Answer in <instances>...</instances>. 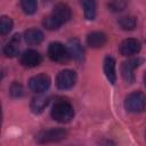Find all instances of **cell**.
Masks as SVG:
<instances>
[{
  "mask_svg": "<svg viewBox=\"0 0 146 146\" xmlns=\"http://www.w3.org/2000/svg\"><path fill=\"white\" fill-rule=\"evenodd\" d=\"M128 1L127 0H111L108 3V8L110 10L114 11V13H119L122 11L123 9H125Z\"/></svg>",
  "mask_w": 146,
  "mask_h": 146,
  "instance_id": "7402d4cb",
  "label": "cell"
},
{
  "mask_svg": "<svg viewBox=\"0 0 146 146\" xmlns=\"http://www.w3.org/2000/svg\"><path fill=\"white\" fill-rule=\"evenodd\" d=\"M13 25H14V24H13V21H11L10 17H8V16H2V17H1V21H0V33H1L2 35L8 34V33L11 31Z\"/></svg>",
  "mask_w": 146,
  "mask_h": 146,
  "instance_id": "44dd1931",
  "label": "cell"
},
{
  "mask_svg": "<svg viewBox=\"0 0 146 146\" xmlns=\"http://www.w3.org/2000/svg\"><path fill=\"white\" fill-rule=\"evenodd\" d=\"M104 73L106 79L114 84L116 82V72H115V59L111 56L105 57L104 59Z\"/></svg>",
  "mask_w": 146,
  "mask_h": 146,
  "instance_id": "5bb4252c",
  "label": "cell"
},
{
  "mask_svg": "<svg viewBox=\"0 0 146 146\" xmlns=\"http://www.w3.org/2000/svg\"><path fill=\"white\" fill-rule=\"evenodd\" d=\"M19 40H21V35L19 34H15L9 42L6 43V46L3 47V54L6 57L13 58L15 56L18 55L19 51Z\"/></svg>",
  "mask_w": 146,
  "mask_h": 146,
  "instance_id": "8fae6325",
  "label": "cell"
},
{
  "mask_svg": "<svg viewBox=\"0 0 146 146\" xmlns=\"http://www.w3.org/2000/svg\"><path fill=\"white\" fill-rule=\"evenodd\" d=\"M67 48H68V51L71 54V56L76 60V62H82L83 60V48L80 43V41L74 38V39H71L68 40V43H67Z\"/></svg>",
  "mask_w": 146,
  "mask_h": 146,
  "instance_id": "4fadbf2b",
  "label": "cell"
},
{
  "mask_svg": "<svg viewBox=\"0 0 146 146\" xmlns=\"http://www.w3.org/2000/svg\"><path fill=\"white\" fill-rule=\"evenodd\" d=\"M24 36L29 44H39L43 40V33L38 29H30L25 31Z\"/></svg>",
  "mask_w": 146,
  "mask_h": 146,
  "instance_id": "2e32d148",
  "label": "cell"
},
{
  "mask_svg": "<svg viewBox=\"0 0 146 146\" xmlns=\"http://www.w3.org/2000/svg\"><path fill=\"white\" fill-rule=\"evenodd\" d=\"M51 15L60 24H64L71 18V9L66 3H57L52 9Z\"/></svg>",
  "mask_w": 146,
  "mask_h": 146,
  "instance_id": "30bf717a",
  "label": "cell"
},
{
  "mask_svg": "<svg viewBox=\"0 0 146 146\" xmlns=\"http://www.w3.org/2000/svg\"><path fill=\"white\" fill-rule=\"evenodd\" d=\"M119 25L121 26L122 30H125V31H131L136 27L137 25V19L132 16H123L121 17L119 21H117Z\"/></svg>",
  "mask_w": 146,
  "mask_h": 146,
  "instance_id": "ac0fdd59",
  "label": "cell"
},
{
  "mask_svg": "<svg viewBox=\"0 0 146 146\" xmlns=\"http://www.w3.org/2000/svg\"><path fill=\"white\" fill-rule=\"evenodd\" d=\"M42 60L41 55L33 49H29L23 52L21 56V64L25 67H35L38 66Z\"/></svg>",
  "mask_w": 146,
  "mask_h": 146,
  "instance_id": "9c48e42d",
  "label": "cell"
},
{
  "mask_svg": "<svg viewBox=\"0 0 146 146\" xmlns=\"http://www.w3.org/2000/svg\"><path fill=\"white\" fill-rule=\"evenodd\" d=\"M143 63H144V58H140V57L130 58V59L122 63V65H121V75H122L123 80L127 83H133L135 82V73L133 72Z\"/></svg>",
  "mask_w": 146,
  "mask_h": 146,
  "instance_id": "277c9868",
  "label": "cell"
},
{
  "mask_svg": "<svg viewBox=\"0 0 146 146\" xmlns=\"http://www.w3.org/2000/svg\"><path fill=\"white\" fill-rule=\"evenodd\" d=\"M50 114L55 121H57L59 123H67L73 119L74 110H73V106L68 102L59 100V102L55 103Z\"/></svg>",
  "mask_w": 146,
  "mask_h": 146,
  "instance_id": "6da1fadb",
  "label": "cell"
},
{
  "mask_svg": "<svg viewBox=\"0 0 146 146\" xmlns=\"http://www.w3.org/2000/svg\"><path fill=\"white\" fill-rule=\"evenodd\" d=\"M140 48H141V44L137 39L129 38L121 42L120 52L123 56H132V55L138 54L140 51Z\"/></svg>",
  "mask_w": 146,
  "mask_h": 146,
  "instance_id": "ba28073f",
  "label": "cell"
},
{
  "mask_svg": "<svg viewBox=\"0 0 146 146\" xmlns=\"http://www.w3.org/2000/svg\"><path fill=\"white\" fill-rule=\"evenodd\" d=\"M66 137V131L60 128H52V129H47L40 131L36 136L35 139L38 143L44 144V143H52V141H59Z\"/></svg>",
  "mask_w": 146,
  "mask_h": 146,
  "instance_id": "5b68a950",
  "label": "cell"
},
{
  "mask_svg": "<svg viewBox=\"0 0 146 146\" xmlns=\"http://www.w3.org/2000/svg\"><path fill=\"white\" fill-rule=\"evenodd\" d=\"M48 103H49V97L40 94L39 96L32 98L31 104H30V110H31V112L34 113V114H40V113H42L43 110L47 107Z\"/></svg>",
  "mask_w": 146,
  "mask_h": 146,
  "instance_id": "7c38bea8",
  "label": "cell"
},
{
  "mask_svg": "<svg viewBox=\"0 0 146 146\" xmlns=\"http://www.w3.org/2000/svg\"><path fill=\"white\" fill-rule=\"evenodd\" d=\"M48 56L52 62L56 63H67L71 58V54L68 51V48H66L60 42H51L48 47Z\"/></svg>",
  "mask_w": 146,
  "mask_h": 146,
  "instance_id": "3957f363",
  "label": "cell"
},
{
  "mask_svg": "<svg viewBox=\"0 0 146 146\" xmlns=\"http://www.w3.org/2000/svg\"><path fill=\"white\" fill-rule=\"evenodd\" d=\"M82 7H83V11H84V17L89 21H92L96 17V9H97V5L95 0H81Z\"/></svg>",
  "mask_w": 146,
  "mask_h": 146,
  "instance_id": "e0dca14e",
  "label": "cell"
},
{
  "mask_svg": "<svg viewBox=\"0 0 146 146\" xmlns=\"http://www.w3.org/2000/svg\"><path fill=\"white\" fill-rule=\"evenodd\" d=\"M124 107L128 112L140 113L146 108V96L141 91H133L124 99Z\"/></svg>",
  "mask_w": 146,
  "mask_h": 146,
  "instance_id": "7a4b0ae2",
  "label": "cell"
},
{
  "mask_svg": "<svg viewBox=\"0 0 146 146\" xmlns=\"http://www.w3.org/2000/svg\"><path fill=\"white\" fill-rule=\"evenodd\" d=\"M30 89L35 94H43L50 87V78L46 74H38L30 79Z\"/></svg>",
  "mask_w": 146,
  "mask_h": 146,
  "instance_id": "52a82bcc",
  "label": "cell"
},
{
  "mask_svg": "<svg viewBox=\"0 0 146 146\" xmlns=\"http://www.w3.org/2000/svg\"><path fill=\"white\" fill-rule=\"evenodd\" d=\"M23 91H24V90H23V87H22V84L18 83V82H14V83L10 86V89H9V92H10L11 97H14V98L22 97L23 94H24Z\"/></svg>",
  "mask_w": 146,
  "mask_h": 146,
  "instance_id": "603a6c76",
  "label": "cell"
},
{
  "mask_svg": "<svg viewBox=\"0 0 146 146\" xmlns=\"http://www.w3.org/2000/svg\"><path fill=\"white\" fill-rule=\"evenodd\" d=\"M21 7L25 14L32 15L36 11L38 1L36 0H21Z\"/></svg>",
  "mask_w": 146,
  "mask_h": 146,
  "instance_id": "d6986e66",
  "label": "cell"
},
{
  "mask_svg": "<svg viewBox=\"0 0 146 146\" xmlns=\"http://www.w3.org/2000/svg\"><path fill=\"white\" fill-rule=\"evenodd\" d=\"M106 43V35L103 32L95 31L88 34L87 36V44L91 48H100Z\"/></svg>",
  "mask_w": 146,
  "mask_h": 146,
  "instance_id": "9a60e30c",
  "label": "cell"
},
{
  "mask_svg": "<svg viewBox=\"0 0 146 146\" xmlns=\"http://www.w3.org/2000/svg\"><path fill=\"white\" fill-rule=\"evenodd\" d=\"M76 82V74L72 70L60 71L56 78V86L60 90L71 89Z\"/></svg>",
  "mask_w": 146,
  "mask_h": 146,
  "instance_id": "8992f818",
  "label": "cell"
},
{
  "mask_svg": "<svg viewBox=\"0 0 146 146\" xmlns=\"http://www.w3.org/2000/svg\"><path fill=\"white\" fill-rule=\"evenodd\" d=\"M144 83H145V86H146V74H145V76H144Z\"/></svg>",
  "mask_w": 146,
  "mask_h": 146,
  "instance_id": "cb8c5ba5",
  "label": "cell"
},
{
  "mask_svg": "<svg viewBox=\"0 0 146 146\" xmlns=\"http://www.w3.org/2000/svg\"><path fill=\"white\" fill-rule=\"evenodd\" d=\"M42 24L47 30H50V31H55V30L59 29V26L62 25L52 15H49V16L44 17L43 21H42Z\"/></svg>",
  "mask_w": 146,
  "mask_h": 146,
  "instance_id": "ffe728a7",
  "label": "cell"
}]
</instances>
